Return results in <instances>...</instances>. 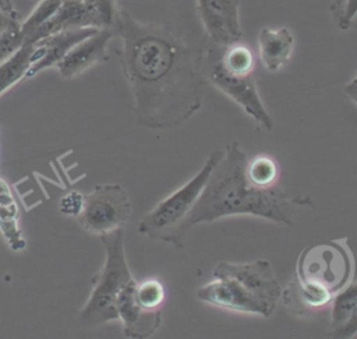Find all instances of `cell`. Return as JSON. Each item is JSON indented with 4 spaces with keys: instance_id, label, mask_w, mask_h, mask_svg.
<instances>
[{
    "instance_id": "cell-8",
    "label": "cell",
    "mask_w": 357,
    "mask_h": 339,
    "mask_svg": "<svg viewBox=\"0 0 357 339\" xmlns=\"http://www.w3.org/2000/svg\"><path fill=\"white\" fill-rule=\"evenodd\" d=\"M212 276H227L236 280L272 312L276 308L278 300L282 297V286L275 276L271 262L266 259L252 262L220 261L213 266Z\"/></svg>"
},
{
    "instance_id": "cell-18",
    "label": "cell",
    "mask_w": 357,
    "mask_h": 339,
    "mask_svg": "<svg viewBox=\"0 0 357 339\" xmlns=\"http://www.w3.org/2000/svg\"><path fill=\"white\" fill-rule=\"evenodd\" d=\"M245 176L252 186L271 188L278 181L279 166L273 158L268 155H258L247 162Z\"/></svg>"
},
{
    "instance_id": "cell-20",
    "label": "cell",
    "mask_w": 357,
    "mask_h": 339,
    "mask_svg": "<svg viewBox=\"0 0 357 339\" xmlns=\"http://www.w3.org/2000/svg\"><path fill=\"white\" fill-rule=\"evenodd\" d=\"M135 297L146 310H159L165 300V287L158 279H146L137 283Z\"/></svg>"
},
{
    "instance_id": "cell-23",
    "label": "cell",
    "mask_w": 357,
    "mask_h": 339,
    "mask_svg": "<svg viewBox=\"0 0 357 339\" xmlns=\"http://www.w3.org/2000/svg\"><path fill=\"white\" fill-rule=\"evenodd\" d=\"M24 43H25V39L22 36L21 27L1 33L0 35V63L8 59Z\"/></svg>"
},
{
    "instance_id": "cell-22",
    "label": "cell",
    "mask_w": 357,
    "mask_h": 339,
    "mask_svg": "<svg viewBox=\"0 0 357 339\" xmlns=\"http://www.w3.org/2000/svg\"><path fill=\"white\" fill-rule=\"evenodd\" d=\"M329 11L335 25L340 31H347L357 17V0H332Z\"/></svg>"
},
{
    "instance_id": "cell-15",
    "label": "cell",
    "mask_w": 357,
    "mask_h": 339,
    "mask_svg": "<svg viewBox=\"0 0 357 339\" xmlns=\"http://www.w3.org/2000/svg\"><path fill=\"white\" fill-rule=\"evenodd\" d=\"M294 50V35L286 28H262L258 33V52L264 67L276 73L283 68Z\"/></svg>"
},
{
    "instance_id": "cell-24",
    "label": "cell",
    "mask_w": 357,
    "mask_h": 339,
    "mask_svg": "<svg viewBox=\"0 0 357 339\" xmlns=\"http://www.w3.org/2000/svg\"><path fill=\"white\" fill-rule=\"evenodd\" d=\"M0 229H1V233H3L4 239L8 241V244L13 250L18 251V250H22L25 247V240L21 234L17 219H13V218L0 219Z\"/></svg>"
},
{
    "instance_id": "cell-25",
    "label": "cell",
    "mask_w": 357,
    "mask_h": 339,
    "mask_svg": "<svg viewBox=\"0 0 357 339\" xmlns=\"http://www.w3.org/2000/svg\"><path fill=\"white\" fill-rule=\"evenodd\" d=\"M84 201H85V194L78 191H70L61 197L59 209L64 215L78 216L84 208Z\"/></svg>"
},
{
    "instance_id": "cell-13",
    "label": "cell",
    "mask_w": 357,
    "mask_h": 339,
    "mask_svg": "<svg viewBox=\"0 0 357 339\" xmlns=\"http://www.w3.org/2000/svg\"><path fill=\"white\" fill-rule=\"evenodd\" d=\"M99 28H75L45 36L33 43L35 61L26 73V78L36 75L45 68L57 66V63L82 39L95 33Z\"/></svg>"
},
{
    "instance_id": "cell-6",
    "label": "cell",
    "mask_w": 357,
    "mask_h": 339,
    "mask_svg": "<svg viewBox=\"0 0 357 339\" xmlns=\"http://www.w3.org/2000/svg\"><path fill=\"white\" fill-rule=\"evenodd\" d=\"M202 71H205L209 82L236 102L258 124L268 131L273 130V119L258 93L254 74L238 75L226 71L218 61L213 45L206 50L205 57H202Z\"/></svg>"
},
{
    "instance_id": "cell-17",
    "label": "cell",
    "mask_w": 357,
    "mask_h": 339,
    "mask_svg": "<svg viewBox=\"0 0 357 339\" xmlns=\"http://www.w3.org/2000/svg\"><path fill=\"white\" fill-rule=\"evenodd\" d=\"M331 322L332 331L340 329L357 311V282L347 283L332 299Z\"/></svg>"
},
{
    "instance_id": "cell-21",
    "label": "cell",
    "mask_w": 357,
    "mask_h": 339,
    "mask_svg": "<svg viewBox=\"0 0 357 339\" xmlns=\"http://www.w3.org/2000/svg\"><path fill=\"white\" fill-rule=\"evenodd\" d=\"M91 11L96 28H113L119 8L114 0H81Z\"/></svg>"
},
{
    "instance_id": "cell-11",
    "label": "cell",
    "mask_w": 357,
    "mask_h": 339,
    "mask_svg": "<svg viewBox=\"0 0 357 339\" xmlns=\"http://www.w3.org/2000/svg\"><path fill=\"white\" fill-rule=\"evenodd\" d=\"M137 282L132 279L119 294L116 310L117 317L123 324V333L126 338L144 339L151 336L162 322V312L159 310L144 308L135 297Z\"/></svg>"
},
{
    "instance_id": "cell-9",
    "label": "cell",
    "mask_w": 357,
    "mask_h": 339,
    "mask_svg": "<svg viewBox=\"0 0 357 339\" xmlns=\"http://www.w3.org/2000/svg\"><path fill=\"white\" fill-rule=\"evenodd\" d=\"M195 7L212 45L226 47L241 39L238 0H195Z\"/></svg>"
},
{
    "instance_id": "cell-5",
    "label": "cell",
    "mask_w": 357,
    "mask_h": 339,
    "mask_svg": "<svg viewBox=\"0 0 357 339\" xmlns=\"http://www.w3.org/2000/svg\"><path fill=\"white\" fill-rule=\"evenodd\" d=\"M294 276L314 283L335 296L350 282L353 259L350 253L336 243L311 246L300 254Z\"/></svg>"
},
{
    "instance_id": "cell-27",
    "label": "cell",
    "mask_w": 357,
    "mask_h": 339,
    "mask_svg": "<svg viewBox=\"0 0 357 339\" xmlns=\"http://www.w3.org/2000/svg\"><path fill=\"white\" fill-rule=\"evenodd\" d=\"M337 338H351L357 333V311L351 315V318L336 332H333Z\"/></svg>"
},
{
    "instance_id": "cell-16",
    "label": "cell",
    "mask_w": 357,
    "mask_h": 339,
    "mask_svg": "<svg viewBox=\"0 0 357 339\" xmlns=\"http://www.w3.org/2000/svg\"><path fill=\"white\" fill-rule=\"evenodd\" d=\"M33 43L25 42L8 59L0 63V95L26 77V73L33 63Z\"/></svg>"
},
{
    "instance_id": "cell-28",
    "label": "cell",
    "mask_w": 357,
    "mask_h": 339,
    "mask_svg": "<svg viewBox=\"0 0 357 339\" xmlns=\"http://www.w3.org/2000/svg\"><path fill=\"white\" fill-rule=\"evenodd\" d=\"M344 93L357 105V75L344 85Z\"/></svg>"
},
{
    "instance_id": "cell-26",
    "label": "cell",
    "mask_w": 357,
    "mask_h": 339,
    "mask_svg": "<svg viewBox=\"0 0 357 339\" xmlns=\"http://www.w3.org/2000/svg\"><path fill=\"white\" fill-rule=\"evenodd\" d=\"M21 24L22 21L14 8L8 10V8L0 7V35L10 29L21 27Z\"/></svg>"
},
{
    "instance_id": "cell-19",
    "label": "cell",
    "mask_w": 357,
    "mask_h": 339,
    "mask_svg": "<svg viewBox=\"0 0 357 339\" xmlns=\"http://www.w3.org/2000/svg\"><path fill=\"white\" fill-rule=\"evenodd\" d=\"M63 0H42L39 4L33 8V11L29 14V17L22 21L21 24V32L25 39V42L31 38V35L42 25L45 24L61 6Z\"/></svg>"
},
{
    "instance_id": "cell-12",
    "label": "cell",
    "mask_w": 357,
    "mask_h": 339,
    "mask_svg": "<svg viewBox=\"0 0 357 339\" xmlns=\"http://www.w3.org/2000/svg\"><path fill=\"white\" fill-rule=\"evenodd\" d=\"M116 36L113 28L98 29L78 42L59 63L57 70L64 78H74L89 67L107 59V45Z\"/></svg>"
},
{
    "instance_id": "cell-2",
    "label": "cell",
    "mask_w": 357,
    "mask_h": 339,
    "mask_svg": "<svg viewBox=\"0 0 357 339\" xmlns=\"http://www.w3.org/2000/svg\"><path fill=\"white\" fill-rule=\"evenodd\" d=\"M247 162V153L237 142L227 145L198 201L174 230L169 244L181 248L191 227L233 215H252L286 226L293 225L294 198L273 187L252 186L245 176Z\"/></svg>"
},
{
    "instance_id": "cell-3",
    "label": "cell",
    "mask_w": 357,
    "mask_h": 339,
    "mask_svg": "<svg viewBox=\"0 0 357 339\" xmlns=\"http://www.w3.org/2000/svg\"><path fill=\"white\" fill-rule=\"evenodd\" d=\"M105 247V264L93 280L92 293L79 312V322L99 325L119 319L116 303L121 290L134 279L126 258L123 230L100 236Z\"/></svg>"
},
{
    "instance_id": "cell-14",
    "label": "cell",
    "mask_w": 357,
    "mask_h": 339,
    "mask_svg": "<svg viewBox=\"0 0 357 339\" xmlns=\"http://www.w3.org/2000/svg\"><path fill=\"white\" fill-rule=\"evenodd\" d=\"M86 27L96 28L95 20L88 7L81 0H63L57 11L45 24H42L26 42L35 43L36 40L57 32Z\"/></svg>"
},
{
    "instance_id": "cell-4",
    "label": "cell",
    "mask_w": 357,
    "mask_h": 339,
    "mask_svg": "<svg viewBox=\"0 0 357 339\" xmlns=\"http://www.w3.org/2000/svg\"><path fill=\"white\" fill-rule=\"evenodd\" d=\"M225 151H212L204 162L199 172L185 184L162 199L151 212H148L138 225V232L151 239L169 243L174 230L181 225L194 208L201 193L204 191L209 176L222 159Z\"/></svg>"
},
{
    "instance_id": "cell-7",
    "label": "cell",
    "mask_w": 357,
    "mask_h": 339,
    "mask_svg": "<svg viewBox=\"0 0 357 339\" xmlns=\"http://www.w3.org/2000/svg\"><path fill=\"white\" fill-rule=\"evenodd\" d=\"M130 216L127 191L120 184H100L85 194L84 208L77 218L86 232L103 236L121 229Z\"/></svg>"
},
{
    "instance_id": "cell-10",
    "label": "cell",
    "mask_w": 357,
    "mask_h": 339,
    "mask_svg": "<svg viewBox=\"0 0 357 339\" xmlns=\"http://www.w3.org/2000/svg\"><path fill=\"white\" fill-rule=\"evenodd\" d=\"M197 297L211 306L238 312L269 317L272 311L227 276H213L211 282L197 290Z\"/></svg>"
},
{
    "instance_id": "cell-1",
    "label": "cell",
    "mask_w": 357,
    "mask_h": 339,
    "mask_svg": "<svg viewBox=\"0 0 357 339\" xmlns=\"http://www.w3.org/2000/svg\"><path fill=\"white\" fill-rule=\"evenodd\" d=\"M113 31L138 123L173 128L187 121L201 107L202 57L165 25L139 22L126 10H119Z\"/></svg>"
}]
</instances>
